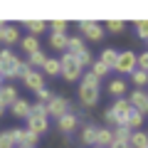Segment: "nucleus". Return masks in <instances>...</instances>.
<instances>
[{"label": "nucleus", "mask_w": 148, "mask_h": 148, "mask_svg": "<svg viewBox=\"0 0 148 148\" xmlns=\"http://www.w3.org/2000/svg\"><path fill=\"white\" fill-rule=\"evenodd\" d=\"M99 79H96L94 74H82V82H79V101L86 106V109H91V106H96V101H99Z\"/></svg>", "instance_id": "1"}, {"label": "nucleus", "mask_w": 148, "mask_h": 148, "mask_svg": "<svg viewBox=\"0 0 148 148\" xmlns=\"http://www.w3.org/2000/svg\"><path fill=\"white\" fill-rule=\"evenodd\" d=\"M131 111V104L128 99H114V104L104 111V119L109 123V128H119V126H126V116Z\"/></svg>", "instance_id": "2"}, {"label": "nucleus", "mask_w": 148, "mask_h": 148, "mask_svg": "<svg viewBox=\"0 0 148 148\" xmlns=\"http://www.w3.org/2000/svg\"><path fill=\"white\" fill-rule=\"evenodd\" d=\"M22 59L17 57L12 49H0V77L3 79H17V69H20Z\"/></svg>", "instance_id": "3"}, {"label": "nucleus", "mask_w": 148, "mask_h": 148, "mask_svg": "<svg viewBox=\"0 0 148 148\" xmlns=\"http://www.w3.org/2000/svg\"><path fill=\"white\" fill-rule=\"evenodd\" d=\"M59 74H62L67 82H77V79H82L84 69H82V64L74 59V54L64 52L62 57H59Z\"/></svg>", "instance_id": "4"}, {"label": "nucleus", "mask_w": 148, "mask_h": 148, "mask_svg": "<svg viewBox=\"0 0 148 148\" xmlns=\"http://www.w3.org/2000/svg\"><path fill=\"white\" fill-rule=\"evenodd\" d=\"M10 136H12L15 148H35L37 141H40V136L30 133L27 128H10Z\"/></svg>", "instance_id": "5"}, {"label": "nucleus", "mask_w": 148, "mask_h": 148, "mask_svg": "<svg viewBox=\"0 0 148 148\" xmlns=\"http://www.w3.org/2000/svg\"><path fill=\"white\" fill-rule=\"evenodd\" d=\"M79 32H82V40H91V42H99V40H104V25H99V22L94 20H82L79 22Z\"/></svg>", "instance_id": "6"}, {"label": "nucleus", "mask_w": 148, "mask_h": 148, "mask_svg": "<svg viewBox=\"0 0 148 148\" xmlns=\"http://www.w3.org/2000/svg\"><path fill=\"white\" fill-rule=\"evenodd\" d=\"M45 109H47V119H49V116L59 119V116H64V114L72 111V104H69L64 96H52V99L45 104Z\"/></svg>", "instance_id": "7"}, {"label": "nucleus", "mask_w": 148, "mask_h": 148, "mask_svg": "<svg viewBox=\"0 0 148 148\" xmlns=\"http://www.w3.org/2000/svg\"><path fill=\"white\" fill-rule=\"evenodd\" d=\"M116 69L119 74H131L133 69H136V52L133 49H126V52H119L116 57Z\"/></svg>", "instance_id": "8"}, {"label": "nucleus", "mask_w": 148, "mask_h": 148, "mask_svg": "<svg viewBox=\"0 0 148 148\" xmlns=\"http://www.w3.org/2000/svg\"><path fill=\"white\" fill-rule=\"evenodd\" d=\"M79 128V116L74 114V111H69V114H64V116L57 119V131L64 133V136H69V133H74Z\"/></svg>", "instance_id": "9"}, {"label": "nucleus", "mask_w": 148, "mask_h": 148, "mask_svg": "<svg viewBox=\"0 0 148 148\" xmlns=\"http://www.w3.org/2000/svg\"><path fill=\"white\" fill-rule=\"evenodd\" d=\"M20 42V30H17V25H3L0 27V45H5L8 49H10V45Z\"/></svg>", "instance_id": "10"}, {"label": "nucleus", "mask_w": 148, "mask_h": 148, "mask_svg": "<svg viewBox=\"0 0 148 148\" xmlns=\"http://www.w3.org/2000/svg\"><path fill=\"white\" fill-rule=\"evenodd\" d=\"M128 104H131V109H136L138 114L146 116V111H148V94L143 89H133V94H128Z\"/></svg>", "instance_id": "11"}, {"label": "nucleus", "mask_w": 148, "mask_h": 148, "mask_svg": "<svg viewBox=\"0 0 148 148\" xmlns=\"http://www.w3.org/2000/svg\"><path fill=\"white\" fill-rule=\"evenodd\" d=\"M22 84H25L30 91L42 89V86H45V74L40 72V69H30V72H27L25 77H22Z\"/></svg>", "instance_id": "12"}, {"label": "nucleus", "mask_w": 148, "mask_h": 148, "mask_svg": "<svg viewBox=\"0 0 148 148\" xmlns=\"http://www.w3.org/2000/svg\"><path fill=\"white\" fill-rule=\"evenodd\" d=\"M106 91H109L114 99H126V94H128V82L121 79V77H116V79H111V82H109Z\"/></svg>", "instance_id": "13"}, {"label": "nucleus", "mask_w": 148, "mask_h": 148, "mask_svg": "<svg viewBox=\"0 0 148 148\" xmlns=\"http://www.w3.org/2000/svg\"><path fill=\"white\" fill-rule=\"evenodd\" d=\"M25 121H27V131L35 133V136H40L49 128V119H42V116H27Z\"/></svg>", "instance_id": "14"}, {"label": "nucleus", "mask_w": 148, "mask_h": 148, "mask_svg": "<svg viewBox=\"0 0 148 148\" xmlns=\"http://www.w3.org/2000/svg\"><path fill=\"white\" fill-rule=\"evenodd\" d=\"M30 106H32V104H30L27 99H15L8 109H10V114H12L15 119H27V116H30Z\"/></svg>", "instance_id": "15"}, {"label": "nucleus", "mask_w": 148, "mask_h": 148, "mask_svg": "<svg viewBox=\"0 0 148 148\" xmlns=\"http://www.w3.org/2000/svg\"><path fill=\"white\" fill-rule=\"evenodd\" d=\"M15 99H20V96H17V89H15L12 84H3V86H0V104L5 106V109H8Z\"/></svg>", "instance_id": "16"}, {"label": "nucleus", "mask_w": 148, "mask_h": 148, "mask_svg": "<svg viewBox=\"0 0 148 148\" xmlns=\"http://www.w3.org/2000/svg\"><path fill=\"white\" fill-rule=\"evenodd\" d=\"M111 143H114V133H111V128H109V126L96 128V143H94V146H99V148H109Z\"/></svg>", "instance_id": "17"}, {"label": "nucleus", "mask_w": 148, "mask_h": 148, "mask_svg": "<svg viewBox=\"0 0 148 148\" xmlns=\"http://www.w3.org/2000/svg\"><path fill=\"white\" fill-rule=\"evenodd\" d=\"M96 128L99 126H94V123H86V126H82V133H79V141L84 143V146H94L96 143Z\"/></svg>", "instance_id": "18"}, {"label": "nucleus", "mask_w": 148, "mask_h": 148, "mask_svg": "<svg viewBox=\"0 0 148 148\" xmlns=\"http://www.w3.org/2000/svg\"><path fill=\"white\" fill-rule=\"evenodd\" d=\"M143 114H138L136 109H131L128 111V116H126V128L128 131H141V126H143Z\"/></svg>", "instance_id": "19"}, {"label": "nucleus", "mask_w": 148, "mask_h": 148, "mask_svg": "<svg viewBox=\"0 0 148 148\" xmlns=\"http://www.w3.org/2000/svg\"><path fill=\"white\" fill-rule=\"evenodd\" d=\"M116 57H119V52L114 47H104V49H101V54H99V62L106 64L109 69H114V67H116Z\"/></svg>", "instance_id": "20"}, {"label": "nucleus", "mask_w": 148, "mask_h": 148, "mask_svg": "<svg viewBox=\"0 0 148 148\" xmlns=\"http://www.w3.org/2000/svg\"><path fill=\"white\" fill-rule=\"evenodd\" d=\"M20 47H22V52L30 57L32 52H37V49H40V40H37V37H32V35H25V37L20 40Z\"/></svg>", "instance_id": "21"}, {"label": "nucleus", "mask_w": 148, "mask_h": 148, "mask_svg": "<svg viewBox=\"0 0 148 148\" xmlns=\"http://www.w3.org/2000/svg\"><path fill=\"white\" fill-rule=\"evenodd\" d=\"M86 45H84V40H82L79 35H69L67 37V52L69 54H77V52H82Z\"/></svg>", "instance_id": "22"}, {"label": "nucleus", "mask_w": 148, "mask_h": 148, "mask_svg": "<svg viewBox=\"0 0 148 148\" xmlns=\"http://www.w3.org/2000/svg\"><path fill=\"white\" fill-rule=\"evenodd\" d=\"M128 146H131V148H148V136H146V131H133L131 138H128Z\"/></svg>", "instance_id": "23"}, {"label": "nucleus", "mask_w": 148, "mask_h": 148, "mask_svg": "<svg viewBox=\"0 0 148 148\" xmlns=\"http://www.w3.org/2000/svg\"><path fill=\"white\" fill-rule=\"evenodd\" d=\"M67 37L69 35H49V47L54 49V52H67Z\"/></svg>", "instance_id": "24"}, {"label": "nucleus", "mask_w": 148, "mask_h": 148, "mask_svg": "<svg viewBox=\"0 0 148 148\" xmlns=\"http://www.w3.org/2000/svg\"><path fill=\"white\" fill-rule=\"evenodd\" d=\"M25 27L30 30L32 37H37V35H42V32L47 30V22L45 20H25Z\"/></svg>", "instance_id": "25"}, {"label": "nucleus", "mask_w": 148, "mask_h": 148, "mask_svg": "<svg viewBox=\"0 0 148 148\" xmlns=\"http://www.w3.org/2000/svg\"><path fill=\"white\" fill-rule=\"evenodd\" d=\"M42 74H47V77H57V74H59V59L47 57L45 64H42Z\"/></svg>", "instance_id": "26"}, {"label": "nucleus", "mask_w": 148, "mask_h": 148, "mask_svg": "<svg viewBox=\"0 0 148 148\" xmlns=\"http://www.w3.org/2000/svg\"><path fill=\"white\" fill-rule=\"evenodd\" d=\"M128 77H131V82H133V86H136V89H143V86L148 84V72H141V69H133V72L128 74Z\"/></svg>", "instance_id": "27"}, {"label": "nucleus", "mask_w": 148, "mask_h": 148, "mask_svg": "<svg viewBox=\"0 0 148 148\" xmlns=\"http://www.w3.org/2000/svg\"><path fill=\"white\" fill-rule=\"evenodd\" d=\"M104 32H111V35H123L126 32V22L123 20H109L104 25Z\"/></svg>", "instance_id": "28"}, {"label": "nucleus", "mask_w": 148, "mask_h": 148, "mask_svg": "<svg viewBox=\"0 0 148 148\" xmlns=\"http://www.w3.org/2000/svg\"><path fill=\"white\" fill-rule=\"evenodd\" d=\"M89 72L94 74L96 79H104V77H109V74H111V69L106 67V64H101L99 59H96V62H91V69H89Z\"/></svg>", "instance_id": "29"}, {"label": "nucleus", "mask_w": 148, "mask_h": 148, "mask_svg": "<svg viewBox=\"0 0 148 148\" xmlns=\"http://www.w3.org/2000/svg\"><path fill=\"white\" fill-rule=\"evenodd\" d=\"M47 27H49V32H52V35H67L69 22H67V20H52Z\"/></svg>", "instance_id": "30"}, {"label": "nucleus", "mask_w": 148, "mask_h": 148, "mask_svg": "<svg viewBox=\"0 0 148 148\" xmlns=\"http://www.w3.org/2000/svg\"><path fill=\"white\" fill-rule=\"evenodd\" d=\"M45 59H47V54H45L42 49H37V52H32L30 57H27V64H30L32 69H37V67H42V64H45Z\"/></svg>", "instance_id": "31"}, {"label": "nucleus", "mask_w": 148, "mask_h": 148, "mask_svg": "<svg viewBox=\"0 0 148 148\" xmlns=\"http://www.w3.org/2000/svg\"><path fill=\"white\" fill-rule=\"evenodd\" d=\"M74 59H77V62H79L82 64V69H84V67H91V62H94V57H91V52H89V49H82V52H77V54H74Z\"/></svg>", "instance_id": "32"}, {"label": "nucleus", "mask_w": 148, "mask_h": 148, "mask_svg": "<svg viewBox=\"0 0 148 148\" xmlns=\"http://www.w3.org/2000/svg\"><path fill=\"white\" fill-rule=\"evenodd\" d=\"M111 133H114V141H128L133 131H128L126 126H119V128H111Z\"/></svg>", "instance_id": "33"}, {"label": "nucleus", "mask_w": 148, "mask_h": 148, "mask_svg": "<svg viewBox=\"0 0 148 148\" xmlns=\"http://www.w3.org/2000/svg\"><path fill=\"white\" fill-rule=\"evenodd\" d=\"M30 116H42V119H47V109H45V104L35 101V104L30 106Z\"/></svg>", "instance_id": "34"}, {"label": "nucleus", "mask_w": 148, "mask_h": 148, "mask_svg": "<svg viewBox=\"0 0 148 148\" xmlns=\"http://www.w3.org/2000/svg\"><path fill=\"white\" fill-rule=\"evenodd\" d=\"M0 148H15L12 136H10V128H8V131H0Z\"/></svg>", "instance_id": "35"}, {"label": "nucleus", "mask_w": 148, "mask_h": 148, "mask_svg": "<svg viewBox=\"0 0 148 148\" xmlns=\"http://www.w3.org/2000/svg\"><path fill=\"white\" fill-rule=\"evenodd\" d=\"M35 96H37V101H40V104H47V101L52 99L54 94L47 89V86H42V89H37V91H35Z\"/></svg>", "instance_id": "36"}, {"label": "nucleus", "mask_w": 148, "mask_h": 148, "mask_svg": "<svg viewBox=\"0 0 148 148\" xmlns=\"http://www.w3.org/2000/svg\"><path fill=\"white\" fill-rule=\"evenodd\" d=\"M136 32H138L141 40H146V37H148V22H146V20H138V22H136Z\"/></svg>", "instance_id": "37"}, {"label": "nucleus", "mask_w": 148, "mask_h": 148, "mask_svg": "<svg viewBox=\"0 0 148 148\" xmlns=\"http://www.w3.org/2000/svg\"><path fill=\"white\" fill-rule=\"evenodd\" d=\"M30 69H32L30 64H27V62H22V64H20V69H17V79H22V77H25V74L30 72Z\"/></svg>", "instance_id": "38"}, {"label": "nucleus", "mask_w": 148, "mask_h": 148, "mask_svg": "<svg viewBox=\"0 0 148 148\" xmlns=\"http://www.w3.org/2000/svg\"><path fill=\"white\" fill-rule=\"evenodd\" d=\"M109 148H131V146H128V141H114Z\"/></svg>", "instance_id": "39"}, {"label": "nucleus", "mask_w": 148, "mask_h": 148, "mask_svg": "<svg viewBox=\"0 0 148 148\" xmlns=\"http://www.w3.org/2000/svg\"><path fill=\"white\" fill-rule=\"evenodd\" d=\"M3 114H5V106H3V104H0V116H3Z\"/></svg>", "instance_id": "40"}, {"label": "nucleus", "mask_w": 148, "mask_h": 148, "mask_svg": "<svg viewBox=\"0 0 148 148\" xmlns=\"http://www.w3.org/2000/svg\"><path fill=\"white\" fill-rule=\"evenodd\" d=\"M3 25H5V22H3V20H0V27H3Z\"/></svg>", "instance_id": "41"}, {"label": "nucleus", "mask_w": 148, "mask_h": 148, "mask_svg": "<svg viewBox=\"0 0 148 148\" xmlns=\"http://www.w3.org/2000/svg\"><path fill=\"white\" fill-rule=\"evenodd\" d=\"M0 86H3V77H0Z\"/></svg>", "instance_id": "42"}, {"label": "nucleus", "mask_w": 148, "mask_h": 148, "mask_svg": "<svg viewBox=\"0 0 148 148\" xmlns=\"http://www.w3.org/2000/svg\"><path fill=\"white\" fill-rule=\"evenodd\" d=\"M91 148H99V146H91Z\"/></svg>", "instance_id": "43"}]
</instances>
